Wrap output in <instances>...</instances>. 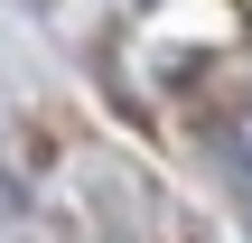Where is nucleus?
Wrapping results in <instances>:
<instances>
[{"instance_id":"obj_1","label":"nucleus","mask_w":252,"mask_h":243,"mask_svg":"<svg viewBox=\"0 0 252 243\" xmlns=\"http://www.w3.org/2000/svg\"><path fill=\"white\" fill-rule=\"evenodd\" d=\"M224 159H234V187H243V206H252V112L224 122Z\"/></svg>"}]
</instances>
